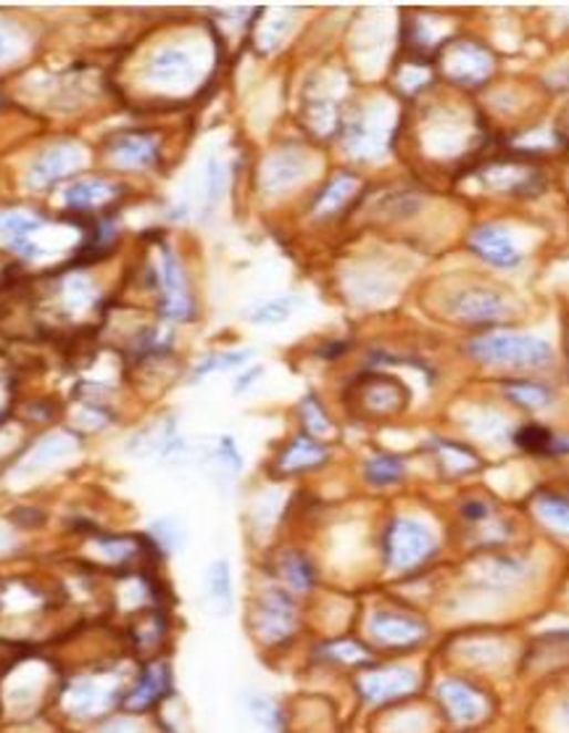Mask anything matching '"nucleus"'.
<instances>
[{
  "instance_id": "obj_1",
  "label": "nucleus",
  "mask_w": 569,
  "mask_h": 733,
  "mask_svg": "<svg viewBox=\"0 0 569 733\" xmlns=\"http://www.w3.org/2000/svg\"><path fill=\"white\" fill-rule=\"evenodd\" d=\"M430 702H433L443 733H483L496 723L501 712L493 683L451 668L433 678Z\"/></svg>"
},
{
  "instance_id": "obj_2",
  "label": "nucleus",
  "mask_w": 569,
  "mask_h": 733,
  "mask_svg": "<svg viewBox=\"0 0 569 733\" xmlns=\"http://www.w3.org/2000/svg\"><path fill=\"white\" fill-rule=\"evenodd\" d=\"M433 673L420 657L404 660H377L372 668L351 678V691L359 708L380 715L401 704L420 702L427 694Z\"/></svg>"
},
{
  "instance_id": "obj_3",
  "label": "nucleus",
  "mask_w": 569,
  "mask_h": 733,
  "mask_svg": "<svg viewBox=\"0 0 569 733\" xmlns=\"http://www.w3.org/2000/svg\"><path fill=\"white\" fill-rule=\"evenodd\" d=\"M362 639L383 660H404L427 652L435 641V626L414 607L377 605L366 612Z\"/></svg>"
},
{
  "instance_id": "obj_4",
  "label": "nucleus",
  "mask_w": 569,
  "mask_h": 733,
  "mask_svg": "<svg viewBox=\"0 0 569 733\" xmlns=\"http://www.w3.org/2000/svg\"><path fill=\"white\" fill-rule=\"evenodd\" d=\"M130 675L120 673L116 668L80 670L66 683H59L55 702L74 723H101L120 712Z\"/></svg>"
},
{
  "instance_id": "obj_5",
  "label": "nucleus",
  "mask_w": 569,
  "mask_h": 733,
  "mask_svg": "<svg viewBox=\"0 0 569 733\" xmlns=\"http://www.w3.org/2000/svg\"><path fill=\"white\" fill-rule=\"evenodd\" d=\"M248 631L263 654L290 652L303 631V612L298 597L275 580L263 586L248 607Z\"/></svg>"
},
{
  "instance_id": "obj_6",
  "label": "nucleus",
  "mask_w": 569,
  "mask_h": 733,
  "mask_svg": "<svg viewBox=\"0 0 569 733\" xmlns=\"http://www.w3.org/2000/svg\"><path fill=\"white\" fill-rule=\"evenodd\" d=\"M441 555V536L420 517H393L380 536V559L393 576L408 578L427 570Z\"/></svg>"
},
{
  "instance_id": "obj_7",
  "label": "nucleus",
  "mask_w": 569,
  "mask_h": 733,
  "mask_svg": "<svg viewBox=\"0 0 569 733\" xmlns=\"http://www.w3.org/2000/svg\"><path fill=\"white\" fill-rule=\"evenodd\" d=\"M443 660L448 662L451 670H462L483 681H496V673H501L511 665V660L519 654L511 649L509 639L498 633L496 628H467V631L454 633L448 644L441 649Z\"/></svg>"
},
{
  "instance_id": "obj_8",
  "label": "nucleus",
  "mask_w": 569,
  "mask_h": 733,
  "mask_svg": "<svg viewBox=\"0 0 569 733\" xmlns=\"http://www.w3.org/2000/svg\"><path fill=\"white\" fill-rule=\"evenodd\" d=\"M475 362L493 370H546L554 362V349L544 338L519 333H483L467 345Z\"/></svg>"
},
{
  "instance_id": "obj_9",
  "label": "nucleus",
  "mask_w": 569,
  "mask_h": 733,
  "mask_svg": "<svg viewBox=\"0 0 569 733\" xmlns=\"http://www.w3.org/2000/svg\"><path fill=\"white\" fill-rule=\"evenodd\" d=\"M536 565L515 551H485L469 567L464 589L480 599H506L530 584Z\"/></svg>"
},
{
  "instance_id": "obj_10",
  "label": "nucleus",
  "mask_w": 569,
  "mask_h": 733,
  "mask_svg": "<svg viewBox=\"0 0 569 733\" xmlns=\"http://www.w3.org/2000/svg\"><path fill=\"white\" fill-rule=\"evenodd\" d=\"M175 696V668H172L169 657L162 654L154 660H143L130 675L120 712L132 717H148L162 712Z\"/></svg>"
},
{
  "instance_id": "obj_11",
  "label": "nucleus",
  "mask_w": 569,
  "mask_h": 733,
  "mask_svg": "<svg viewBox=\"0 0 569 733\" xmlns=\"http://www.w3.org/2000/svg\"><path fill=\"white\" fill-rule=\"evenodd\" d=\"M377 660H383V657H377V652L366 644L362 636H328V639L317 641V644L309 649L311 665L317 670H324V673L345 675L349 681L353 675L362 673V670L372 668Z\"/></svg>"
},
{
  "instance_id": "obj_12",
  "label": "nucleus",
  "mask_w": 569,
  "mask_h": 733,
  "mask_svg": "<svg viewBox=\"0 0 569 733\" xmlns=\"http://www.w3.org/2000/svg\"><path fill=\"white\" fill-rule=\"evenodd\" d=\"M353 410L364 414L366 420H387L406 410L408 389L399 378L383 375V372H370L359 378L351 389Z\"/></svg>"
},
{
  "instance_id": "obj_13",
  "label": "nucleus",
  "mask_w": 569,
  "mask_h": 733,
  "mask_svg": "<svg viewBox=\"0 0 569 733\" xmlns=\"http://www.w3.org/2000/svg\"><path fill=\"white\" fill-rule=\"evenodd\" d=\"M448 311L472 328H493L511 317V303L493 288H462L448 299Z\"/></svg>"
},
{
  "instance_id": "obj_14",
  "label": "nucleus",
  "mask_w": 569,
  "mask_h": 733,
  "mask_svg": "<svg viewBox=\"0 0 569 733\" xmlns=\"http://www.w3.org/2000/svg\"><path fill=\"white\" fill-rule=\"evenodd\" d=\"M158 290H162V317L172 322H190L196 317L190 288H187L185 269L179 265L177 254L162 246V267H158Z\"/></svg>"
},
{
  "instance_id": "obj_15",
  "label": "nucleus",
  "mask_w": 569,
  "mask_h": 733,
  "mask_svg": "<svg viewBox=\"0 0 569 733\" xmlns=\"http://www.w3.org/2000/svg\"><path fill=\"white\" fill-rule=\"evenodd\" d=\"M443 72L456 85L477 87L493 74V56L488 48L480 43L456 40L446 51V59H443Z\"/></svg>"
},
{
  "instance_id": "obj_16",
  "label": "nucleus",
  "mask_w": 569,
  "mask_h": 733,
  "mask_svg": "<svg viewBox=\"0 0 569 733\" xmlns=\"http://www.w3.org/2000/svg\"><path fill=\"white\" fill-rule=\"evenodd\" d=\"M330 462V448L322 441L311 438V435L301 433L290 438L288 444L280 448V454L272 462V475L280 481L298 478V475L314 473V469L324 467Z\"/></svg>"
},
{
  "instance_id": "obj_17",
  "label": "nucleus",
  "mask_w": 569,
  "mask_h": 733,
  "mask_svg": "<svg viewBox=\"0 0 569 733\" xmlns=\"http://www.w3.org/2000/svg\"><path fill=\"white\" fill-rule=\"evenodd\" d=\"M106 154L116 167L124 169H156L162 164V145L151 133L127 130L106 143Z\"/></svg>"
},
{
  "instance_id": "obj_18",
  "label": "nucleus",
  "mask_w": 569,
  "mask_h": 733,
  "mask_svg": "<svg viewBox=\"0 0 569 733\" xmlns=\"http://www.w3.org/2000/svg\"><path fill=\"white\" fill-rule=\"evenodd\" d=\"M477 175L483 185L506 196H532L544 185V175L527 162H488Z\"/></svg>"
},
{
  "instance_id": "obj_19",
  "label": "nucleus",
  "mask_w": 569,
  "mask_h": 733,
  "mask_svg": "<svg viewBox=\"0 0 569 733\" xmlns=\"http://www.w3.org/2000/svg\"><path fill=\"white\" fill-rule=\"evenodd\" d=\"M272 578L275 584H280L282 589H288L293 597L301 599L309 597V593L317 589L319 567L307 551L290 546V549H282L280 555L275 557Z\"/></svg>"
},
{
  "instance_id": "obj_20",
  "label": "nucleus",
  "mask_w": 569,
  "mask_h": 733,
  "mask_svg": "<svg viewBox=\"0 0 569 733\" xmlns=\"http://www.w3.org/2000/svg\"><path fill=\"white\" fill-rule=\"evenodd\" d=\"M469 251L496 269H515L523 265V251L509 233L498 225H480L469 235Z\"/></svg>"
},
{
  "instance_id": "obj_21",
  "label": "nucleus",
  "mask_w": 569,
  "mask_h": 733,
  "mask_svg": "<svg viewBox=\"0 0 569 733\" xmlns=\"http://www.w3.org/2000/svg\"><path fill=\"white\" fill-rule=\"evenodd\" d=\"M430 456H433L435 467H438V475L443 481L454 483V481H464L472 478L475 473L483 469V460L475 448L462 444V441H451V438H433L427 446Z\"/></svg>"
},
{
  "instance_id": "obj_22",
  "label": "nucleus",
  "mask_w": 569,
  "mask_h": 733,
  "mask_svg": "<svg viewBox=\"0 0 569 733\" xmlns=\"http://www.w3.org/2000/svg\"><path fill=\"white\" fill-rule=\"evenodd\" d=\"M196 72L198 64L196 59H193V53L179 45L162 48V51H158L154 59H148V64H145V78L162 87L187 85V82H193V78H196Z\"/></svg>"
},
{
  "instance_id": "obj_23",
  "label": "nucleus",
  "mask_w": 569,
  "mask_h": 733,
  "mask_svg": "<svg viewBox=\"0 0 569 733\" xmlns=\"http://www.w3.org/2000/svg\"><path fill=\"white\" fill-rule=\"evenodd\" d=\"M242 704H246V712L254 725H259L263 733H290V729H293V712H290V708L280 696L269 694V691H246Z\"/></svg>"
},
{
  "instance_id": "obj_24",
  "label": "nucleus",
  "mask_w": 569,
  "mask_h": 733,
  "mask_svg": "<svg viewBox=\"0 0 569 733\" xmlns=\"http://www.w3.org/2000/svg\"><path fill=\"white\" fill-rule=\"evenodd\" d=\"M309 162L298 148H282L263 164V190L267 193H284L293 188L298 179L307 177Z\"/></svg>"
},
{
  "instance_id": "obj_25",
  "label": "nucleus",
  "mask_w": 569,
  "mask_h": 733,
  "mask_svg": "<svg viewBox=\"0 0 569 733\" xmlns=\"http://www.w3.org/2000/svg\"><path fill=\"white\" fill-rule=\"evenodd\" d=\"M82 162V148L77 145H53V148H48L43 156H40V162L34 164L32 169V179L40 185V188H45V185L55 183V179H64L66 175H72L74 169L80 167Z\"/></svg>"
},
{
  "instance_id": "obj_26",
  "label": "nucleus",
  "mask_w": 569,
  "mask_h": 733,
  "mask_svg": "<svg viewBox=\"0 0 569 733\" xmlns=\"http://www.w3.org/2000/svg\"><path fill=\"white\" fill-rule=\"evenodd\" d=\"M406 460L401 454L393 452H377L372 456H366L364 462V481L366 486L372 488H395L406 481Z\"/></svg>"
},
{
  "instance_id": "obj_27",
  "label": "nucleus",
  "mask_w": 569,
  "mask_h": 733,
  "mask_svg": "<svg viewBox=\"0 0 569 733\" xmlns=\"http://www.w3.org/2000/svg\"><path fill=\"white\" fill-rule=\"evenodd\" d=\"M356 193H359V177L349 175V172L335 175L322 190H319V196L314 200V217L319 219L338 217V214L351 204Z\"/></svg>"
},
{
  "instance_id": "obj_28",
  "label": "nucleus",
  "mask_w": 569,
  "mask_h": 733,
  "mask_svg": "<svg viewBox=\"0 0 569 733\" xmlns=\"http://www.w3.org/2000/svg\"><path fill=\"white\" fill-rule=\"evenodd\" d=\"M532 515L546 525L554 534L569 538V496L559 494V491H538L530 499Z\"/></svg>"
},
{
  "instance_id": "obj_29",
  "label": "nucleus",
  "mask_w": 569,
  "mask_h": 733,
  "mask_svg": "<svg viewBox=\"0 0 569 733\" xmlns=\"http://www.w3.org/2000/svg\"><path fill=\"white\" fill-rule=\"evenodd\" d=\"M114 198H116V188L114 185L103 183V179H80V183H74L72 188L66 190V206L80 214L101 209V206L111 204Z\"/></svg>"
},
{
  "instance_id": "obj_30",
  "label": "nucleus",
  "mask_w": 569,
  "mask_h": 733,
  "mask_svg": "<svg viewBox=\"0 0 569 733\" xmlns=\"http://www.w3.org/2000/svg\"><path fill=\"white\" fill-rule=\"evenodd\" d=\"M206 593L211 607L219 615H230L235 605V589H232V570L227 559H217L211 562L206 572Z\"/></svg>"
},
{
  "instance_id": "obj_31",
  "label": "nucleus",
  "mask_w": 569,
  "mask_h": 733,
  "mask_svg": "<svg viewBox=\"0 0 569 733\" xmlns=\"http://www.w3.org/2000/svg\"><path fill=\"white\" fill-rule=\"evenodd\" d=\"M504 393L511 404L523 406V410L530 412L546 410V406L554 401V391H548L546 385L536 383V380H509V383L504 385Z\"/></svg>"
},
{
  "instance_id": "obj_32",
  "label": "nucleus",
  "mask_w": 569,
  "mask_h": 733,
  "mask_svg": "<svg viewBox=\"0 0 569 733\" xmlns=\"http://www.w3.org/2000/svg\"><path fill=\"white\" fill-rule=\"evenodd\" d=\"M498 515H501V512H498V504L488 499V496H467V499H462L459 504V523L467 528V534L483 528V525H488L490 520H496Z\"/></svg>"
},
{
  "instance_id": "obj_33",
  "label": "nucleus",
  "mask_w": 569,
  "mask_h": 733,
  "mask_svg": "<svg viewBox=\"0 0 569 733\" xmlns=\"http://www.w3.org/2000/svg\"><path fill=\"white\" fill-rule=\"evenodd\" d=\"M301 423H303V433L311 435V438L322 441V444L335 433V425L330 423L328 412H324V406L319 404L317 396H307L301 401Z\"/></svg>"
},
{
  "instance_id": "obj_34",
  "label": "nucleus",
  "mask_w": 569,
  "mask_h": 733,
  "mask_svg": "<svg viewBox=\"0 0 569 733\" xmlns=\"http://www.w3.org/2000/svg\"><path fill=\"white\" fill-rule=\"evenodd\" d=\"M515 438V444L523 448L525 454H532V456H548L554 448V441H557V435H554L548 427L538 425V423H530V425H523L519 431L511 435Z\"/></svg>"
},
{
  "instance_id": "obj_35",
  "label": "nucleus",
  "mask_w": 569,
  "mask_h": 733,
  "mask_svg": "<svg viewBox=\"0 0 569 733\" xmlns=\"http://www.w3.org/2000/svg\"><path fill=\"white\" fill-rule=\"evenodd\" d=\"M293 299H275L269 303H261L259 309H254V314H248V320L256 324H280L293 314Z\"/></svg>"
},
{
  "instance_id": "obj_36",
  "label": "nucleus",
  "mask_w": 569,
  "mask_h": 733,
  "mask_svg": "<svg viewBox=\"0 0 569 733\" xmlns=\"http://www.w3.org/2000/svg\"><path fill=\"white\" fill-rule=\"evenodd\" d=\"M248 357H251V351H238V354H211L198 364V370H196V375H193V380L211 375V372H217V370H230V366H238V364L246 362Z\"/></svg>"
},
{
  "instance_id": "obj_37",
  "label": "nucleus",
  "mask_w": 569,
  "mask_h": 733,
  "mask_svg": "<svg viewBox=\"0 0 569 733\" xmlns=\"http://www.w3.org/2000/svg\"><path fill=\"white\" fill-rule=\"evenodd\" d=\"M217 462L221 467L227 469V473L230 475H238L240 469H242V456H240V448L238 444H235V441L230 438V435H221L219 438V444H217Z\"/></svg>"
},
{
  "instance_id": "obj_38",
  "label": "nucleus",
  "mask_w": 569,
  "mask_h": 733,
  "mask_svg": "<svg viewBox=\"0 0 569 733\" xmlns=\"http://www.w3.org/2000/svg\"><path fill=\"white\" fill-rule=\"evenodd\" d=\"M151 541L158 546L162 555H166V551L177 549L179 546V528L172 520H156L154 530H151Z\"/></svg>"
},
{
  "instance_id": "obj_39",
  "label": "nucleus",
  "mask_w": 569,
  "mask_h": 733,
  "mask_svg": "<svg viewBox=\"0 0 569 733\" xmlns=\"http://www.w3.org/2000/svg\"><path fill=\"white\" fill-rule=\"evenodd\" d=\"M93 733H145L141 717H132V715H122V712H116V715L106 717V721L99 723V729Z\"/></svg>"
},
{
  "instance_id": "obj_40",
  "label": "nucleus",
  "mask_w": 569,
  "mask_h": 733,
  "mask_svg": "<svg viewBox=\"0 0 569 733\" xmlns=\"http://www.w3.org/2000/svg\"><path fill=\"white\" fill-rule=\"evenodd\" d=\"M221 190H225V172H221L219 162H211L206 172V206L208 209H214V204L219 200Z\"/></svg>"
},
{
  "instance_id": "obj_41",
  "label": "nucleus",
  "mask_w": 569,
  "mask_h": 733,
  "mask_svg": "<svg viewBox=\"0 0 569 733\" xmlns=\"http://www.w3.org/2000/svg\"><path fill=\"white\" fill-rule=\"evenodd\" d=\"M554 721H557V725L561 729V733H569V694L565 696V700L559 702L557 717H554Z\"/></svg>"
},
{
  "instance_id": "obj_42",
  "label": "nucleus",
  "mask_w": 569,
  "mask_h": 733,
  "mask_svg": "<svg viewBox=\"0 0 569 733\" xmlns=\"http://www.w3.org/2000/svg\"><path fill=\"white\" fill-rule=\"evenodd\" d=\"M6 51V38H3V34H0V53H3Z\"/></svg>"
},
{
  "instance_id": "obj_43",
  "label": "nucleus",
  "mask_w": 569,
  "mask_h": 733,
  "mask_svg": "<svg viewBox=\"0 0 569 733\" xmlns=\"http://www.w3.org/2000/svg\"><path fill=\"white\" fill-rule=\"evenodd\" d=\"M332 733H345V731H332Z\"/></svg>"
},
{
  "instance_id": "obj_44",
  "label": "nucleus",
  "mask_w": 569,
  "mask_h": 733,
  "mask_svg": "<svg viewBox=\"0 0 569 733\" xmlns=\"http://www.w3.org/2000/svg\"><path fill=\"white\" fill-rule=\"evenodd\" d=\"M567 351H569V341H567Z\"/></svg>"
}]
</instances>
